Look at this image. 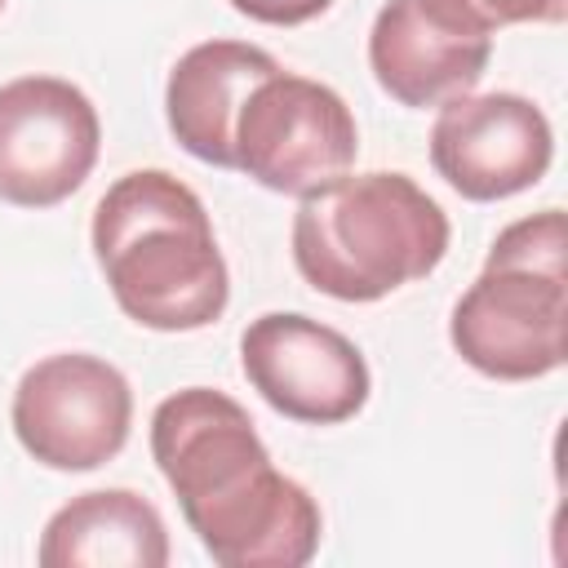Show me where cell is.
Instances as JSON below:
<instances>
[{"mask_svg": "<svg viewBox=\"0 0 568 568\" xmlns=\"http://www.w3.org/2000/svg\"><path fill=\"white\" fill-rule=\"evenodd\" d=\"M151 457L182 519L222 568H302L324 537L320 501L275 470L253 417L222 390L186 386L151 413Z\"/></svg>", "mask_w": 568, "mask_h": 568, "instance_id": "1", "label": "cell"}, {"mask_svg": "<svg viewBox=\"0 0 568 568\" xmlns=\"http://www.w3.org/2000/svg\"><path fill=\"white\" fill-rule=\"evenodd\" d=\"M93 257L115 306L155 333L209 328L231 302L204 200L169 169H133L93 209Z\"/></svg>", "mask_w": 568, "mask_h": 568, "instance_id": "2", "label": "cell"}, {"mask_svg": "<svg viewBox=\"0 0 568 568\" xmlns=\"http://www.w3.org/2000/svg\"><path fill=\"white\" fill-rule=\"evenodd\" d=\"M448 213L408 173H342L302 195L293 262L337 302H377L426 280L448 253Z\"/></svg>", "mask_w": 568, "mask_h": 568, "instance_id": "3", "label": "cell"}, {"mask_svg": "<svg viewBox=\"0 0 568 568\" xmlns=\"http://www.w3.org/2000/svg\"><path fill=\"white\" fill-rule=\"evenodd\" d=\"M453 351L484 377L532 382L568 359V226L559 209L510 222L448 320Z\"/></svg>", "mask_w": 568, "mask_h": 568, "instance_id": "4", "label": "cell"}, {"mask_svg": "<svg viewBox=\"0 0 568 568\" xmlns=\"http://www.w3.org/2000/svg\"><path fill=\"white\" fill-rule=\"evenodd\" d=\"M359 151L346 98L320 80L271 71L235 115V169L280 195H306L351 173Z\"/></svg>", "mask_w": 568, "mask_h": 568, "instance_id": "5", "label": "cell"}, {"mask_svg": "<svg viewBox=\"0 0 568 568\" xmlns=\"http://www.w3.org/2000/svg\"><path fill=\"white\" fill-rule=\"evenodd\" d=\"M13 435L49 470H98L129 444V377L84 351L44 355L13 386Z\"/></svg>", "mask_w": 568, "mask_h": 568, "instance_id": "6", "label": "cell"}, {"mask_svg": "<svg viewBox=\"0 0 568 568\" xmlns=\"http://www.w3.org/2000/svg\"><path fill=\"white\" fill-rule=\"evenodd\" d=\"M102 151V120L84 89L62 75L0 84V200L53 209L84 186Z\"/></svg>", "mask_w": 568, "mask_h": 568, "instance_id": "7", "label": "cell"}, {"mask_svg": "<svg viewBox=\"0 0 568 568\" xmlns=\"http://www.w3.org/2000/svg\"><path fill=\"white\" fill-rule=\"evenodd\" d=\"M240 368L280 417L306 426L351 422L373 390L359 346L302 311L257 315L240 337Z\"/></svg>", "mask_w": 568, "mask_h": 568, "instance_id": "8", "label": "cell"}, {"mask_svg": "<svg viewBox=\"0 0 568 568\" xmlns=\"http://www.w3.org/2000/svg\"><path fill=\"white\" fill-rule=\"evenodd\" d=\"M555 133L546 111L524 93H457L430 124V164L466 200H510L546 178Z\"/></svg>", "mask_w": 568, "mask_h": 568, "instance_id": "9", "label": "cell"}, {"mask_svg": "<svg viewBox=\"0 0 568 568\" xmlns=\"http://www.w3.org/2000/svg\"><path fill=\"white\" fill-rule=\"evenodd\" d=\"M493 36L470 0H386L368 31V67L395 102L439 106L484 80Z\"/></svg>", "mask_w": 568, "mask_h": 568, "instance_id": "10", "label": "cell"}, {"mask_svg": "<svg viewBox=\"0 0 568 568\" xmlns=\"http://www.w3.org/2000/svg\"><path fill=\"white\" fill-rule=\"evenodd\" d=\"M280 71V62L244 40H204L191 44L164 84L169 133L182 151L204 164L235 169V115L257 80Z\"/></svg>", "mask_w": 568, "mask_h": 568, "instance_id": "11", "label": "cell"}, {"mask_svg": "<svg viewBox=\"0 0 568 568\" xmlns=\"http://www.w3.org/2000/svg\"><path fill=\"white\" fill-rule=\"evenodd\" d=\"M40 568H164L169 528L133 488H93L58 506L36 546Z\"/></svg>", "mask_w": 568, "mask_h": 568, "instance_id": "12", "label": "cell"}, {"mask_svg": "<svg viewBox=\"0 0 568 568\" xmlns=\"http://www.w3.org/2000/svg\"><path fill=\"white\" fill-rule=\"evenodd\" d=\"M493 27L510 22H564L568 0H470Z\"/></svg>", "mask_w": 568, "mask_h": 568, "instance_id": "13", "label": "cell"}, {"mask_svg": "<svg viewBox=\"0 0 568 568\" xmlns=\"http://www.w3.org/2000/svg\"><path fill=\"white\" fill-rule=\"evenodd\" d=\"M244 18L253 22H266V27H297V22H311L320 18L333 0H231Z\"/></svg>", "mask_w": 568, "mask_h": 568, "instance_id": "14", "label": "cell"}, {"mask_svg": "<svg viewBox=\"0 0 568 568\" xmlns=\"http://www.w3.org/2000/svg\"><path fill=\"white\" fill-rule=\"evenodd\" d=\"M0 9H4V0H0Z\"/></svg>", "mask_w": 568, "mask_h": 568, "instance_id": "15", "label": "cell"}]
</instances>
